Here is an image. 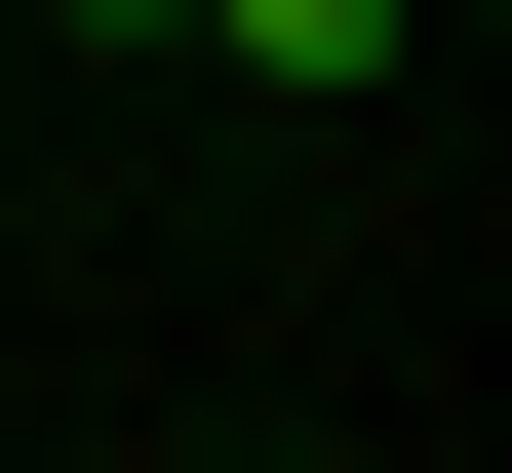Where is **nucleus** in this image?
Segmentation results:
<instances>
[{
    "label": "nucleus",
    "instance_id": "obj_2",
    "mask_svg": "<svg viewBox=\"0 0 512 473\" xmlns=\"http://www.w3.org/2000/svg\"><path fill=\"white\" fill-rule=\"evenodd\" d=\"M276 473H355V434H276Z\"/></svg>",
    "mask_w": 512,
    "mask_h": 473
},
{
    "label": "nucleus",
    "instance_id": "obj_1",
    "mask_svg": "<svg viewBox=\"0 0 512 473\" xmlns=\"http://www.w3.org/2000/svg\"><path fill=\"white\" fill-rule=\"evenodd\" d=\"M158 40H237V79H394L434 0H158Z\"/></svg>",
    "mask_w": 512,
    "mask_h": 473
}]
</instances>
